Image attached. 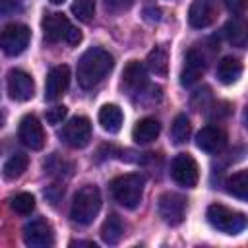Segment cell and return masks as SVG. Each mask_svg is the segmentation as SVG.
Segmentation results:
<instances>
[{
	"label": "cell",
	"mask_w": 248,
	"mask_h": 248,
	"mask_svg": "<svg viewBox=\"0 0 248 248\" xmlns=\"http://www.w3.org/2000/svg\"><path fill=\"white\" fill-rule=\"evenodd\" d=\"M114 68V58L108 50L93 46L89 50H85L81 54V58L78 60V83L83 89H93L95 85H99Z\"/></svg>",
	"instance_id": "6da1fadb"
},
{
	"label": "cell",
	"mask_w": 248,
	"mask_h": 248,
	"mask_svg": "<svg viewBox=\"0 0 248 248\" xmlns=\"http://www.w3.org/2000/svg\"><path fill=\"white\" fill-rule=\"evenodd\" d=\"M99 209H101V192H99V188L93 186V184H85L74 196L70 217H72L74 223L85 227V225H91L95 221Z\"/></svg>",
	"instance_id": "7a4b0ae2"
},
{
	"label": "cell",
	"mask_w": 248,
	"mask_h": 248,
	"mask_svg": "<svg viewBox=\"0 0 248 248\" xmlns=\"http://www.w3.org/2000/svg\"><path fill=\"white\" fill-rule=\"evenodd\" d=\"M143 176L138 174V172H130V174H122V176H116L112 182H110V192H112V198L128 207V209H134L141 203V198H143Z\"/></svg>",
	"instance_id": "3957f363"
},
{
	"label": "cell",
	"mask_w": 248,
	"mask_h": 248,
	"mask_svg": "<svg viewBox=\"0 0 248 248\" xmlns=\"http://www.w3.org/2000/svg\"><path fill=\"white\" fill-rule=\"evenodd\" d=\"M43 25V37L46 43H60V41H66L68 45H78L81 41V33L79 29H76L70 19L64 16V14H46L41 21Z\"/></svg>",
	"instance_id": "277c9868"
},
{
	"label": "cell",
	"mask_w": 248,
	"mask_h": 248,
	"mask_svg": "<svg viewBox=\"0 0 248 248\" xmlns=\"http://www.w3.org/2000/svg\"><path fill=\"white\" fill-rule=\"evenodd\" d=\"M205 217L213 229H217L225 234H238L246 229V215L240 211L229 209L223 203H211L207 207Z\"/></svg>",
	"instance_id": "5b68a950"
},
{
	"label": "cell",
	"mask_w": 248,
	"mask_h": 248,
	"mask_svg": "<svg viewBox=\"0 0 248 248\" xmlns=\"http://www.w3.org/2000/svg\"><path fill=\"white\" fill-rule=\"evenodd\" d=\"M31 39V31L23 23H10L0 31V48L8 56L21 54Z\"/></svg>",
	"instance_id": "8992f818"
},
{
	"label": "cell",
	"mask_w": 248,
	"mask_h": 248,
	"mask_svg": "<svg viewBox=\"0 0 248 248\" xmlns=\"http://www.w3.org/2000/svg\"><path fill=\"white\" fill-rule=\"evenodd\" d=\"M170 176L182 188H194L200 180V169L190 153H178L170 163Z\"/></svg>",
	"instance_id": "52a82bcc"
},
{
	"label": "cell",
	"mask_w": 248,
	"mask_h": 248,
	"mask_svg": "<svg viewBox=\"0 0 248 248\" xmlns=\"http://www.w3.org/2000/svg\"><path fill=\"white\" fill-rule=\"evenodd\" d=\"M58 136L66 145L74 149H81L91 140V122L85 116H74L62 126Z\"/></svg>",
	"instance_id": "ba28073f"
},
{
	"label": "cell",
	"mask_w": 248,
	"mask_h": 248,
	"mask_svg": "<svg viewBox=\"0 0 248 248\" xmlns=\"http://www.w3.org/2000/svg\"><path fill=\"white\" fill-rule=\"evenodd\" d=\"M157 211H159V217L167 225L170 227L180 225L186 215V198L174 192H165L157 200Z\"/></svg>",
	"instance_id": "9c48e42d"
},
{
	"label": "cell",
	"mask_w": 248,
	"mask_h": 248,
	"mask_svg": "<svg viewBox=\"0 0 248 248\" xmlns=\"http://www.w3.org/2000/svg\"><path fill=\"white\" fill-rule=\"evenodd\" d=\"M23 242L31 248H45L54 244L52 227L45 219H33L23 227Z\"/></svg>",
	"instance_id": "30bf717a"
},
{
	"label": "cell",
	"mask_w": 248,
	"mask_h": 248,
	"mask_svg": "<svg viewBox=\"0 0 248 248\" xmlns=\"http://www.w3.org/2000/svg\"><path fill=\"white\" fill-rule=\"evenodd\" d=\"M8 93L14 101L25 103L35 95V81L23 70H10L8 72Z\"/></svg>",
	"instance_id": "8fae6325"
},
{
	"label": "cell",
	"mask_w": 248,
	"mask_h": 248,
	"mask_svg": "<svg viewBox=\"0 0 248 248\" xmlns=\"http://www.w3.org/2000/svg\"><path fill=\"white\" fill-rule=\"evenodd\" d=\"M17 136H19L21 143L27 145L29 149L39 151L45 145V130H43V124L39 122V118L35 114H25L19 120Z\"/></svg>",
	"instance_id": "7c38bea8"
},
{
	"label": "cell",
	"mask_w": 248,
	"mask_h": 248,
	"mask_svg": "<svg viewBox=\"0 0 248 248\" xmlns=\"http://www.w3.org/2000/svg\"><path fill=\"white\" fill-rule=\"evenodd\" d=\"M147 87V70L141 62L130 60L122 72V89L128 95H141Z\"/></svg>",
	"instance_id": "4fadbf2b"
},
{
	"label": "cell",
	"mask_w": 248,
	"mask_h": 248,
	"mask_svg": "<svg viewBox=\"0 0 248 248\" xmlns=\"http://www.w3.org/2000/svg\"><path fill=\"white\" fill-rule=\"evenodd\" d=\"M196 145L209 153V155H215V153H221L227 145V132L221 128V126H205L198 132L196 136Z\"/></svg>",
	"instance_id": "5bb4252c"
},
{
	"label": "cell",
	"mask_w": 248,
	"mask_h": 248,
	"mask_svg": "<svg viewBox=\"0 0 248 248\" xmlns=\"http://www.w3.org/2000/svg\"><path fill=\"white\" fill-rule=\"evenodd\" d=\"M217 17V0H192L188 10V21L194 29L211 25Z\"/></svg>",
	"instance_id": "9a60e30c"
},
{
	"label": "cell",
	"mask_w": 248,
	"mask_h": 248,
	"mask_svg": "<svg viewBox=\"0 0 248 248\" xmlns=\"http://www.w3.org/2000/svg\"><path fill=\"white\" fill-rule=\"evenodd\" d=\"M68 85H70V68L66 64L50 68V72L46 74V81H45V99L56 101L58 97L64 95Z\"/></svg>",
	"instance_id": "2e32d148"
},
{
	"label": "cell",
	"mask_w": 248,
	"mask_h": 248,
	"mask_svg": "<svg viewBox=\"0 0 248 248\" xmlns=\"http://www.w3.org/2000/svg\"><path fill=\"white\" fill-rule=\"evenodd\" d=\"M203 70H205L203 54L200 50H196V48H190L186 52L184 66H182V72H180V83L184 87H192L203 76Z\"/></svg>",
	"instance_id": "e0dca14e"
},
{
	"label": "cell",
	"mask_w": 248,
	"mask_h": 248,
	"mask_svg": "<svg viewBox=\"0 0 248 248\" xmlns=\"http://www.w3.org/2000/svg\"><path fill=\"white\" fill-rule=\"evenodd\" d=\"M124 122V114L120 110L118 105H103L99 110V124L105 132L108 134H116L122 128Z\"/></svg>",
	"instance_id": "ac0fdd59"
},
{
	"label": "cell",
	"mask_w": 248,
	"mask_h": 248,
	"mask_svg": "<svg viewBox=\"0 0 248 248\" xmlns=\"http://www.w3.org/2000/svg\"><path fill=\"white\" fill-rule=\"evenodd\" d=\"M159 132H161V124H159V120L147 116V118L138 120V124H136L134 130H132V138H134L136 143H149V141L157 140Z\"/></svg>",
	"instance_id": "d6986e66"
},
{
	"label": "cell",
	"mask_w": 248,
	"mask_h": 248,
	"mask_svg": "<svg viewBox=\"0 0 248 248\" xmlns=\"http://www.w3.org/2000/svg\"><path fill=\"white\" fill-rule=\"evenodd\" d=\"M242 76V62L234 56H225L221 58V62L217 64V78L221 83L231 85L234 81H238V78Z\"/></svg>",
	"instance_id": "ffe728a7"
},
{
	"label": "cell",
	"mask_w": 248,
	"mask_h": 248,
	"mask_svg": "<svg viewBox=\"0 0 248 248\" xmlns=\"http://www.w3.org/2000/svg\"><path fill=\"white\" fill-rule=\"evenodd\" d=\"M122 234H124V225H122L120 217L114 215V213H110L105 219L103 227H101V238H103V242H107V244H118L120 238H122Z\"/></svg>",
	"instance_id": "44dd1931"
},
{
	"label": "cell",
	"mask_w": 248,
	"mask_h": 248,
	"mask_svg": "<svg viewBox=\"0 0 248 248\" xmlns=\"http://www.w3.org/2000/svg\"><path fill=\"white\" fill-rule=\"evenodd\" d=\"M227 192L240 202L248 200V170H236L229 180H227Z\"/></svg>",
	"instance_id": "7402d4cb"
},
{
	"label": "cell",
	"mask_w": 248,
	"mask_h": 248,
	"mask_svg": "<svg viewBox=\"0 0 248 248\" xmlns=\"http://www.w3.org/2000/svg\"><path fill=\"white\" fill-rule=\"evenodd\" d=\"M147 68L155 74V76H167L169 72V52L165 46H155L149 54H147Z\"/></svg>",
	"instance_id": "603a6c76"
},
{
	"label": "cell",
	"mask_w": 248,
	"mask_h": 248,
	"mask_svg": "<svg viewBox=\"0 0 248 248\" xmlns=\"http://www.w3.org/2000/svg\"><path fill=\"white\" fill-rule=\"evenodd\" d=\"M27 165H29L27 155L16 153V155H12V157L4 163V167H2V176H4L6 180H16V178H19V176L25 172Z\"/></svg>",
	"instance_id": "cb8c5ba5"
},
{
	"label": "cell",
	"mask_w": 248,
	"mask_h": 248,
	"mask_svg": "<svg viewBox=\"0 0 248 248\" xmlns=\"http://www.w3.org/2000/svg\"><path fill=\"white\" fill-rule=\"evenodd\" d=\"M223 33H225V39L232 46H238V48H244L246 46V29H244V25L238 19L227 21L225 27H223Z\"/></svg>",
	"instance_id": "d4e9b609"
},
{
	"label": "cell",
	"mask_w": 248,
	"mask_h": 248,
	"mask_svg": "<svg viewBox=\"0 0 248 248\" xmlns=\"http://www.w3.org/2000/svg\"><path fill=\"white\" fill-rule=\"evenodd\" d=\"M190 132H192V124H190L188 116L186 114H178L172 120V126H170V140H172V143H176V145L186 143L188 138H190Z\"/></svg>",
	"instance_id": "484cf974"
},
{
	"label": "cell",
	"mask_w": 248,
	"mask_h": 248,
	"mask_svg": "<svg viewBox=\"0 0 248 248\" xmlns=\"http://www.w3.org/2000/svg\"><path fill=\"white\" fill-rule=\"evenodd\" d=\"M10 207L17 215H29L35 209V198L29 192H21V194H17L10 200Z\"/></svg>",
	"instance_id": "4316f807"
},
{
	"label": "cell",
	"mask_w": 248,
	"mask_h": 248,
	"mask_svg": "<svg viewBox=\"0 0 248 248\" xmlns=\"http://www.w3.org/2000/svg\"><path fill=\"white\" fill-rule=\"evenodd\" d=\"M72 12L79 21L89 23L95 16V0H74Z\"/></svg>",
	"instance_id": "83f0119b"
},
{
	"label": "cell",
	"mask_w": 248,
	"mask_h": 248,
	"mask_svg": "<svg viewBox=\"0 0 248 248\" xmlns=\"http://www.w3.org/2000/svg\"><path fill=\"white\" fill-rule=\"evenodd\" d=\"M43 167H45V172H48V174H62L64 170H70V163H66L58 153H52L43 163Z\"/></svg>",
	"instance_id": "f1b7e54d"
},
{
	"label": "cell",
	"mask_w": 248,
	"mask_h": 248,
	"mask_svg": "<svg viewBox=\"0 0 248 248\" xmlns=\"http://www.w3.org/2000/svg\"><path fill=\"white\" fill-rule=\"evenodd\" d=\"M23 12V0H0V17L16 16Z\"/></svg>",
	"instance_id": "f546056e"
},
{
	"label": "cell",
	"mask_w": 248,
	"mask_h": 248,
	"mask_svg": "<svg viewBox=\"0 0 248 248\" xmlns=\"http://www.w3.org/2000/svg\"><path fill=\"white\" fill-rule=\"evenodd\" d=\"M66 114H68V108L64 105H56V107H52L45 112V118H46L48 124H60L66 118Z\"/></svg>",
	"instance_id": "4dcf8cb0"
},
{
	"label": "cell",
	"mask_w": 248,
	"mask_h": 248,
	"mask_svg": "<svg viewBox=\"0 0 248 248\" xmlns=\"http://www.w3.org/2000/svg\"><path fill=\"white\" fill-rule=\"evenodd\" d=\"M225 6L236 17L244 16V12H246V0H225Z\"/></svg>",
	"instance_id": "1f68e13d"
},
{
	"label": "cell",
	"mask_w": 248,
	"mask_h": 248,
	"mask_svg": "<svg viewBox=\"0 0 248 248\" xmlns=\"http://www.w3.org/2000/svg\"><path fill=\"white\" fill-rule=\"evenodd\" d=\"M134 2H136V0H105L107 8L112 10V12H124V10L132 8Z\"/></svg>",
	"instance_id": "d6a6232c"
},
{
	"label": "cell",
	"mask_w": 248,
	"mask_h": 248,
	"mask_svg": "<svg viewBox=\"0 0 248 248\" xmlns=\"http://www.w3.org/2000/svg\"><path fill=\"white\" fill-rule=\"evenodd\" d=\"M229 114H231V105H229V103H225V101H221V103H217V105H215V110H211V114H209V116H211L213 120H215V118H217V120H221V118H227Z\"/></svg>",
	"instance_id": "836d02e7"
},
{
	"label": "cell",
	"mask_w": 248,
	"mask_h": 248,
	"mask_svg": "<svg viewBox=\"0 0 248 248\" xmlns=\"http://www.w3.org/2000/svg\"><path fill=\"white\" fill-rule=\"evenodd\" d=\"M143 16H145V19H149V21H159V19H161V10H159L157 6H147V8L143 10Z\"/></svg>",
	"instance_id": "e575fe53"
},
{
	"label": "cell",
	"mask_w": 248,
	"mask_h": 248,
	"mask_svg": "<svg viewBox=\"0 0 248 248\" xmlns=\"http://www.w3.org/2000/svg\"><path fill=\"white\" fill-rule=\"evenodd\" d=\"M70 246H89V248H95L93 242H81V240H78V242H70Z\"/></svg>",
	"instance_id": "d590c367"
},
{
	"label": "cell",
	"mask_w": 248,
	"mask_h": 248,
	"mask_svg": "<svg viewBox=\"0 0 248 248\" xmlns=\"http://www.w3.org/2000/svg\"><path fill=\"white\" fill-rule=\"evenodd\" d=\"M50 2H52V4H62L64 0H50Z\"/></svg>",
	"instance_id": "8d00e7d4"
},
{
	"label": "cell",
	"mask_w": 248,
	"mask_h": 248,
	"mask_svg": "<svg viewBox=\"0 0 248 248\" xmlns=\"http://www.w3.org/2000/svg\"><path fill=\"white\" fill-rule=\"evenodd\" d=\"M0 151H2V147H0Z\"/></svg>",
	"instance_id": "74e56055"
}]
</instances>
